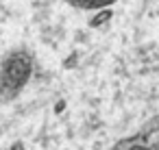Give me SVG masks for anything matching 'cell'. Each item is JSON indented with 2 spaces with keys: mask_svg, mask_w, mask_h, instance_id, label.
Wrapping results in <instances>:
<instances>
[{
  "mask_svg": "<svg viewBox=\"0 0 159 150\" xmlns=\"http://www.w3.org/2000/svg\"><path fill=\"white\" fill-rule=\"evenodd\" d=\"M139 143H142V137L139 135H133V137H126V139H120L118 143H113L111 150H135Z\"/></svg>",
  "mask_w": 159,
  "mask_h": 150,
  "instance_id": "3957f363",
  "label": "cell"
},
{
  "mask_svg": "<svg viewBox=\"0 0 159 150\" xmlns=\"http://www.w3.org/2000/svg\"><path fill=\"white\" fill-rule=\"evenodd\" d=\"M74 63H76V55H72V59H66V63H63V65H66V68H70V65H74Z\"/></svg>",
  "mask_w": 159,
  "mask_h": 150,
  "instance_id": "8992f818",
  "label": "cell"
},
{
  "mask_svg": "<svg viewBox=\"0 0 159 150\" xmlns=\"http://www.w3.org/2000/svg\"><path fill=\"white\" fill-rule=\"evenodd\" d=\"M111 18H113V11H111V9H102V11H100L98 15H94V18H92L89 26H92V29H98V26L107 24V22H109Z\"/></svg>",
  "mask_w": 159,
  "mask_h": 150,
  "instance_id": "277c9868",
  "label": "cell"
},
{
  "mask_svg": "<svg viewBox=\"0 0 159 150\" xmlns=\"http://www.w3.org/2000/svg\"><path fill=\"white\" fill-rule=\"evenodd\" d=\"M31 72H33L31 55L24 50L11 52L2 61V68H0V96L5 100L13 98L26 85V81L31 78Z\"/></svg>",
  "mask_w": 159,
  "mask_h": 150,
  "instance_id": "6da1fadb",
  "label": "cell"
},
{
  "mask_svg": "<svg viewBox=\"0 0 159 150\" xmlns=\"http://www.w3.org/2000/svg\"><path fill=\"white\" fill-rule=\"evenodd\" d=\"M70 5L72 7H79V9H109V5H113V0H70Z\"/></svg>",
  "mask_w": 159,
  "mask_h": 150,
  "instance_id": "7a4b0ae2",
  "label": "cell"
},
{
  "mask_svg": "<svg viewBox=\"0 0 159 150\" xmlns=\"http://www.w3.org/2000/svg\"><path fill=\"white\" fill-rule=\"evenodd\" d=\"M9 150H26V148H24V143H22V141H16V143H11V148H9Z\"/></svg>",
  "mask_w": 159,
  "mask_h": 150,
  "instance_id": "5b68a950",
  "label": "cell"
}]
</instances>
